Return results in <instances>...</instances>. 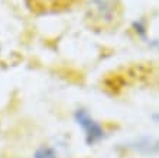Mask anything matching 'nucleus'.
<instances>
[{
    "label": "nucleus",
    "mask_w": 159,
    "mask_h": 158,
    "mask_svg": "<svg viewBox=\"0 0 159 158\" xmlns=\"http://www.w3.org/2000/svg\"><path fill=\"white\" fill-rule=\"evenodd\" d=\"M74 121L75 123L83 129L84 132V139L85 144L90 146H94L97 144H100L106 138V131L103 128L100 122L88 112L87 109L78 108L74 112Z\"/></svg>",
    "instance_id": "1"
},
{
    "label": "nucleus",
    "mask_w": 159,
    "mask_h": 158,
    "mask_svg": "<svg viewBox=\"0 0 159 158\" xmlns=\"http://www.w3.org/2000/svg\"><path fill=\"white\" fill-rule=\"evenodd\" d=\"M127 148L140 154H156L159 152V139L152 136H140L127 144Z\"/></svg>",
    "instance_id": "2"
},
{
    "label": "nucleus",
    "mask_w": 159,
    "mask_h": 158,
    "mask_svg": "<svg viewBox=\"0 0 159 158\" xmlns=\"http://www.w3.org/2000/svg\"><path fill=\"white\" fill-rule=\"evenodd\" d=\"M32 158H58V152L54 146L51 145H41L34 151Z\"/></svg>",
    "instance_id": "3"
},
{
    "label": "nucleus",
    "mask_w": 159,
    "mask_h": 158,
    "mask_svg": "<svg viewBox=\"0 0 159 158\" xmlns=\"http://www.w3.org/2000/svg\"><path fill=\"white\" fill-rule=\"evenodd\" d=\"M133 29H134V32L138 33L139 36H142V38L146 36V26H145V22H143V21L134 22V23H133Z\"/></svg>",
    "instance_id": "4"
},
{
    "label": "nucleus",
    "mask_w": 159,
    "mask_h": 158,
    "mask_svg": "<svg viewBox=\"0 0 159 158\" xmlns=\"http://www.w3.org/2000/svg\"><path fill=\"white\" fill-rule=\"evenodd\" d=\"M153 121L159 122V113H155V115H153Z\"/></svg>",
    "instance_id": "5"
},
{
    "label": "nucleus",
    "mask_w": 159,
    "mask_h": 158,
    "mask_svg": "<svg viewBox=\"0 0 159 158\" xmlns=\"http://www.w3.org/2000/svg\"><path fill=\"white\" fill-rule=\"evenodd\" d=\"M97 2H101V0H97Z\"/></svg>",
    "instance_id": "6"
}]
</instances>
